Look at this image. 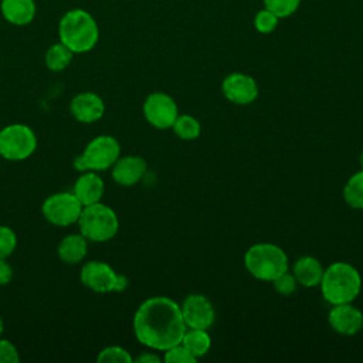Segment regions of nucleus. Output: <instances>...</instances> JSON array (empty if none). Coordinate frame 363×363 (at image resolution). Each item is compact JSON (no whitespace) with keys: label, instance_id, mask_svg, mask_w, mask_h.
<instances>
[{"label":"nucleus","instance_id":"obj_10","mask_svg":"<svg viewBox=\"0 0 363 363\" xmlns=\"http://www.w3.org/2000/svg\"><path fill=\"white\" fill-rule=\"evenodd\" d=\"M119 274L104 261H88L81 267L79 279L81 282L94 292H115Z\"/></svg>","mask_w":363,"mask_h":363},{"label":"nucleus","instance_id":"obj_11","mask_svg":"<svg viewBox=\"0 0 363 363\" xmlns=\"http://www.w3.org/2000/svg\"><path fill=\"white\" fill-rule=\"evenodd\" d=\"M182 316L187 328L208 329L216 319V311L210 299L200 294L189 295L182 306Z\"/></svg>","mask_w":363,"mask_h":363},{"label":"nucleus","instance_id":"obj_31","mask_svg":"<svg viewBox=\"0 0 363 363\" xmlns=\"http://www.w3.org/2000/svg\"><path fill=\"white\" fill-rule=\"evenodd\" d=\"M13 278V268L6 261V258H0V285H7Z\"/></svg>","mask_w":363,"mask_h":363},{"label":"nucleus","instance_id":"obj_14","mask_svg":"<svg viewBox=\"0 0 363 363\" xmlns=\"http://www.w3.org/2000/svg\"><path fill=\"white\" fill-rule=\"evenodd\" d=\"M71 115L82 123H92L99 121L105 112L104 99L91 91L81 92L71 99L69 104Z\"/></svg>","mask_w":363,"mask_h":363},{"label":"nucleus","instance_id":"obj_25","mask_svg":"<svg viewBox=\"0 0 363 363\" xmlns=\"http://www.w3.org/2000/svg\"><path fill=\"white\" fill-rule=\"evenodd\" d=\"M264 3L265 9L279 18L291 16L298 9L301 0H264Z\"/></svg>","mask_w":363,"mask_h":363},{"label":"nucleus","instance_id":"obj_28","mask_svg":"<svg viewBox=\"0 0 363 363\" xmlns=\"http://www.w3.org/2000/svg\"><path fill=\"white\" fill-rule=\"evenodd\" d=\"M254 24H255V28L259 31V33H271L274 31V28L277 27L278 24V17L271 13L269 10H261L257 13L255 16V20H254Z\"/></svg>","mask_w":363,"mask_h":363},{"label":"nucleus","instance_id":"obj_9","mask_svg":"<svg viewBox=\"0 0 363 363\" xmlns=\"http://www.w3.org/2000/svg\"><path fill=\"white\" fill-rule=\"evenodd\" d=\"M143 115L153 128L169 129L179 116V109L172 96L163 92H153L143 102Z\"/></svg>","mask_w":363,"mask_h":363},{"label":"nucleus","instance_id":"obj_1","mask_svg":"<svg viewBox=\"0 0 363 363\" xmlns=\"http://www.w3.org/2000/svg\"><path fill=\"white\" fill-rule=\"evenodd\" d=\"M186 329L180 306L167 296L147 298L133 316L136 339L153 350L164 352L182 343Z\"/></svg>","mask_w":363,"mask_h":363},{"label":"nucleus","instance_id":"obj_21","mask_svg":"<svg viewBox=\"0 0 363 363\" xmlns=\"http://www.w3.org/2000/svg\"><path fill=\"white\" fill-rule=\"evenodd\" d=\"M72 57H74V52L61 41H58L45 51L44 61L50 71L60 72V71H64L71 64Z\"/></svg>","mask_w":363,"mask_h":363},{"label":"nucleus","instance_id":"obj_5","mask_svg":"<svg viewBox=\"0 0 363 363\" xmlns=\"http://www.w3.org/2000/svg\"><path fill=\"white\" fill-rule=\"evenodd\" d=\"M77 224L79 233L92 242L109 241L116 235L119 228L116 213L101 201L84 206Z\"/></svg>","mask_w":363,"mask_h":363},{"label":"nucleus","instance_id":"obj_17","mask_svg":"<svg viewBox=\"0 0 363 363\" xmlns=\"http://www.w3.org/2000/svg\"><path fill=\"white\" fill-rule=\"evenodd\" d=\"M0 11L10 24L27 26L34 20L37 6L34 0H1Z\"/></svg>","mask_w":363,"mask_h":363},{"label":"nucleus","instance_id":"obj_8","mask_svg":"<svg viewBox=\"0 0 363 363\" xmlns=\"http://www.w3.org/2000/svg\"><path fill=\"white\" fill-rule=\"evenodd\" d=\"M82 208L84 206L72 191H60L44 200L41 213L48 223L58 227H68L78 223Z\"/></svg>","mask_w":363,"mask_h":363},{"label":"nucleus","instance_id":"obj_24","mask_svg":"<svg viewBox=\"0 0 363 363\" xmlns=\"http://www.w3.org/2000/svg\"><path fill=\"white\" fill-rule=\"evenodd\" d=\"M96 360L99 363H132L133 357L121 346H108L98 353Z\"/></svg>","mask_w":363,"mask_h":363},{"label":"nucleus","instance_id":"obj_22","mask_svg":"<svg viewBox=\"0 0 363 363\" xmlns=\"http://www.w3.org/2000/svg\"><path fill=\"white\" fill-rule=\"evenodd\" d=\"M345 201L353 208H363V170L354 173L345 184Z\"/></svg>","mask_w":363,"mask_h":363},{"label":"nucleus","instance_id":"obj_19","mask_svg":"<svg viewBox=\"0 0 363 363\" xmlns=\"http://www.w3.org/2000/svg\"><path fill=\"white\" fill-rule=\"evenodd\" d=\"M323 267L315 257H301L294 264V277L298 284L311 288L320 284Z\"/></svg>","mask_w":363,"mask_h":363},{"label":"nucleus","instance_id":"obj_7","mask_svg":"<svg viewBox=\"0 0 363 363\" xmlns=\"http://www.w3.org/2000/svg\"><path fill=\"white\" fill-rule=\"evenodd\" d=\"M37 149L34 130L24 123H11L0 129V156L20 162L30 157Z\"/></svg>","mask_w":363,"mask_h":363},{"label":"nucleus","instance_id":"obj_15","mask_svg":"<svg viewBox=\"0 0 363 363\" xmlns=\"http://www.w3.org/2000/svg\"><path fill=\"white\" fill-rule=\"evenodd\" d=\"M111 169H112L111 170L112 179L118 184L129 187V186L136 184L143 177V174L146 173L147 164L143 157L130 155V156H123V157L119 156V159L113 163V166Z\"/></svg>","mask_w":363,"mask_h":363},{"label":"nucleus","instance_id":"obj_29","mask_svg":"<svg viewBox=\"0 0 363 363\" xmlns=\"http://www.w3.org/2000/svg\"><path fill=\"white\" fill-rule=\"evenodd\" d=\"M296 284H298V281H296L295 277L291 275L288 271L284 272L282 275H279L278 278H275V279L272 281L274 289H275L279 295H284V296L292 295V294L296 291Z\"/></svg>","mask_w":363,"mask_h":363},{"label":"nucleus","instance_id":"obj_3","mask_svg":"<svg viewBox=\"0 0 363 363\" xmlns=\"http://www.w3.org/2000/svg\"><path fill=\"white\" fill-rule=\"evenodd\" d=\"M319 285L323 298L329 303H349L360 294L362 278L353 265L339 261L323 269Z\"/></svg>","mask_w":363,"mask_h":363},{"label":"nucleus","instance_id":"obj_32","mask_svg":"<svg viewBox=\"0 0 363 363\" xmlns=\"http://www.w3.org/2000/svg\"><path fill=\"white\" fill-rule=\"evenodd\" d=\"M135 362L138 363H159L160 362V357L155 353H150V352H145L142 354H139Z\"/></svg>","mask_w":363,"mask_h":363},{"label":"nucleus","instance_id":"obj_26","mask_svg":"<svg viewBox=\"0 0 363 363\" xmlns=\"http://www.w3.org/2000/svg\"><path fill=\"white\" fill-rule=\"evenodd\" d=\"M17 245V235L16 233L7 227L0 225V258H9Z\"/></svg>","mask_w":363,"mask_h":363},{"label":"nucleus","instance_id":"obj_34","mask_svg":"<svg viewBox=\"0 0 363 363\" xmlns=\"http://www.w3.org/2000/svg\"><path fill=\"white\" fill-rule=\"evenodd\" d=\"M3 330H4V323H3V319H1V316H0V337H1V335H3Z\"/></svg>","mask_w":363,"mask_h":363},{"label":"nucleus","instance_id":"obj_12","mask_svg":"<svg viewBox=\"0 0 363 363\" xmlns=\"http://www.w3.org/2000/svg\"><path fill=\"white\" fill-rule=\"evenodd\" d=\"M224 96L237 105H248L258 96V85L250 75L234 72L224 78L221 85Z\"/></svg>","mask_w":363,"mask_h":363},{"label":"nucleus","instance_id":"obj_33","mask_svg":"<svg viewBox=\"0 0 363 363\" xmlns=\"http://www.w3.org/2000/svg\"><path fill=\"white\" fill-rule=\"evenodd\" d=\"M126 286H128V278H126L125 275H121V274H119L115 292H122V291H125V289H126Z\"/></svg>","mask_w":363,"mask_h":363},{"label":"nucleus","instance_id":"obj_35","mask_svg":"<svg viewBox=\"0 0 363 363\" xmlns=\"http://www.w3.org/2000/svg\"><path fill=\"white\" fill-rule=\"evenodd\" d=\"M360 164H362V169H363V150L360 153Z\"/></svg>","mask_w":363,"mask_h":363},{"label":"nucleus","instance_id":"obj_13","mask_svg":"<svg viewBox=\"0 0 363 363\" xmlns=\"http://www.w3.org/2000/svg\"><path fill=\"white\" fill-rule=\"evenodd\" d=\"M330 328L345 336L357 333L363 326V313L349 303H337L329 312L328 316Z\"/></svg>","mask_w":363,"mask_h":363},{"label":"nucleus","instance_id":"obj_4","mask_svg":"<svg viewBox=\"0 0 363 363\" xmlns=\"http://www.w3.org/2000/svg\"><path fill=\"white\" fill-rule=\"evenodd\" d=\"M244 265L254 278L272 282L288 271V257L278 245L259 242L247 250Z\"/></svg>","mask_w":363,"mask_h":363},{"label":"nucleus","instance_id":"obj_20","mask_svg":"<svg viewBox=\"0 0 363 363\" xmlns=\"http://www.w3.org/2000/svg\"><path fill=\"white\" fill-rule=\"evenodd\" d=\"M182 345L193 354L196 359L203 357L211 347V337L207 333V329H186Z\"/></svg>","mask_w":363,"mask_h":363},{"label":"nucleus","instance_id":"obj_6","mask_svg":"<svg viewBox=\"0 0 363 363\" xmlns=\"http://www.w3.org/2000/svg\"><path fill=\"white\" fill-rule=\"evenodd\" d=\"M121 156V145L111 135L95 136L74 159V167L78 172H104L113 166Z\"/></svg>","mask_w":363,"mask_h":363},{"label":"nucleus","instance_id":"obj_27","mask_svg":"<svg viewBox=\"0 0 363 363\" xmlns=\"http://www.w3.org/2000/svg\"><path fill=\"white\" fill-rule=\"evenodd\" d=\"M163 360L167 363H194L197 359L190 354V352L182 343H179L164 350Z\"/></svg>","mask_w":363,"mask_h":363},{"label":"nucleus","instance_id":"obj_16","mask_svg":"<svg viewBox=\"0 0 363 363\" xmlns=\"http://www.w3.org/2000/svg\"><path fill=\"white\" fill-rule=\"evenodd\" d=\"M105 184L98 172H81L79 177L74 183L72 193L81 201L82 206H89L101 201L104 196Z\"/></svg>","mask_w":363,"mask_h":363},{"label":"nucleus","instance_id":"obj_30","mask_svg":"<svg viewBox=\"0 0 363 363\" xmlns=\"http://www.w3.org/2000/svg\"><path fill=\"white\" fill-rule=\"evenodd\" d=\"M18 360L17 347L10 340L0 337V363H17Z\"/></svg>","mask_w":363,"mask_h":363},{"label":"nucleus","instance_id":"obj_2","mask_svg":"<svg viewBox=\"0 0 363 363\" xmlns=\"http://www.w3.org/2000/svg\"><path fill=\"white\" fill-rule=\"evenodd\" d=\"M58 38L74 54H84L96 45L99 27L91 13L84 9H72L60 20Z\"/></svg>","mask_w":363,"mask_h":363},{"label":"nucleus","instance_id":"obj_18","mask_svg":"<svg viewBox=\"0 0 363 363\" xmlns=\"http://www.w3.org/2000/svg\"><path fill=\"white\" fill-rule=\"evenodd\" d=\"M88 252V240L79 234H68L65 235L57 248V254L60 259L65 264L74 265L79 264Z\"/></svg>","mask_w":363,"mask_h":363},{"label":"nucleus","instance_id":"obj_36","mask_svg":"<svg viewBox=\"0 0 363 363\" xmlns=\"http://www.w3.org/2000/svg\"><path fill=\"white\" fill-rule=\"evenodd\" d=\"M0 159H1V156H0Z\"/></svg>","mask_w":363,"mask_h":363},{"label":"nucleus","instance_id":"obj_23","mask_svg":"<svg viewBox=\"0 0 363 363\" xmlns=\"http://www.w3.org/2000/svg\"><path fill=\"white\" fill-rule=\"evenodd\" d=\"M174 133L183 140H194L200 136V122L190 115H179L172 126Z\"/></svg>","mask_w":363,"mask_h":363}]
</instances>
